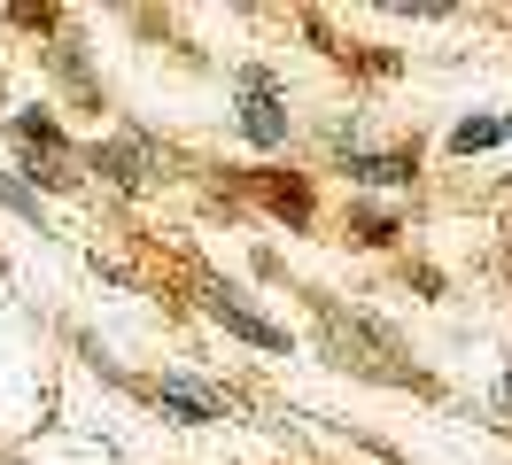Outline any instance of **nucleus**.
<instances>
[{
	"instance_id": "obj_10",
	"label": "nucleus",
	"mask_w": 512,
	"mask_h": 465,
	"mask_svg": "<svg viewBox=\"0 0 512 465\" xmlns=\"http://www.w3.org/2000/svg\"><path fill=\"white\" fill-rule=\"evenodd\" d=\"M505 403H512V372H505Z\"/></svg>"
},
{
	"instance_id": "obj_7",
	"label": "nucleus",
	"mask_w": 512,
	"mask_h": 465,
	"mask_svg": "<svg viewBox=\"0 0 512 465\" xmlns=\"http://www.w3.org/2000/svg\"><path fill=\"white\" fill-rule=\"evenodd\" d=\"M16 140H24V148L63 155V132H55V117H16Z\"/></svg>"
},
{
	"instance_id": "obj_4",
	"label": "nucleus",
	"mask_w": 512,
	"mask_h": 465,
	"mask_svg": "<svg viewBox=\"0 0 512 465\" xmlns=\"http://www.w3.org/2000/svg\"><path fill=\"white\" fill-rule=\"evenodd\" d=\"M412 155H350V179H365V186H412Z\"/></svg>"
},
{
	"instance_id": "obj_2",
	"label": "nucleus",
	"mask_w": 512,
	"mask_h": 465,
	"mask_svg": "<svg viewBox=\"0 0 512 465\" xmlns=\"http://www.w3.org/2000/svg\"><path fill=\"white\" fill-rule=\"evenodd\" d=\"M210 318H218L225 334H241V341H256V349H288V334L272 326V318H256V310H241V303H225V295H210Z\"/></svg>"
},
{
	"instance_id": "obj_1",
	"label": "nucleus",
	"mask_w": 512,
	"mask_h": 465,
	"mask_svg": "<svg viewBox=\"0 0 512 465\" xmlns=\"http://www.w3.org/2000/svg\"><path fill=\"white\" fill-rule=\"evenodd\" d=\"M241 132L256 148H280L288 140V101L272 86V70H241Z\"/></svg>"
},
{
	"instance_id": "obj_6",
	"label": "nucleus",
	"mask_w": 512,
	"mask_h": 465,
	"mask_svg": "<svg viewBox=\"0 0 512 465\" xmlns=\"http://www.w3.org/2000/svg\"><path fill=\"white\" fill-rule=\"evenodd\" d=\"M140 163H148V148H140V140H125V148H101V171H109L117 186L140 179Z\"/></svg>"
},
{
	"instance_id": "obj_5",
	"label": "nucleus",
	"mask_w": 512,
	"mask_h": 465,
	"mask_svg": "<svg viewBox=\"0 0 512 465\" xmlns=\"http://www.w3.org/2000/svg\"><path fill=\"white\" fill-rule=\"evenodd\" d=\"M497 140H505V124H497V117H466L458 132H450V148H458V155H481V148H497Z\"/></svg>"
},
{
	"instance_id": "obj_11",
	"label": "nucleus",
	"mask_w": 512,
	"mask_h": 465,
	"mask_svg": "<svg viewBox=\"0 0 512 465\" xmlns=\"http://www.w3.org/2000/svg\"><path fill=\"white\" fill-rule=\"evenodd\" d=\"M505 140H512V124H505Z\"/></svg>"
},
{
	"instance_id": "obj_9",
	"label": "nucleus",
	"mask_w": 512,
	"mask_h": 465,
	"mask_svg": "<svg viewBox=\"0 0 512 465\" xmlns=\"http://www.w3.org/2000/svg\"><path fill=\"white\" fill-rule=\"evenodd\" d=\"M357 241L381 248V241H396V225H388V217H357Z\"/></svg>"
},
{
	"instance_id": "obj_3",
	"label": "nucleus",
	"mask_w": 512,
	"mask_h": 465,
	"mask_svg": "<svg viewBox=\"0 0 512 465\" xmlns=\"http://www.w3.org/2000/svg\"><path fill=\"white\" fill-rule=\"evenodd\" d=\"M156 403L171 411V419H187V427H202V419H218V396L210 388H187V380H163Z\"/></svg>"
},
{
	"instance_id": "obj_8",
	"label": "nucleus",
	"mask_w": 512,
	"mask_h": 465,
	"mask_svg": "<svg viewBox=\"0 0 512 465\" xmlns=\"http://www.w3.org/2000/svg\"><path fill=\"white\" fill-rule=\"evenodd\" d=\"M0 202H8V210H24V217H32V225H39V194H32V186H16V179H0Z\"/></svg>"
}]
</instances>
